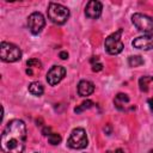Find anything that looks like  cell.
I'll list each match as a JSON object with an SVG mask.
<instances>
[{
  "label": "cell",
  "instance_id": "obj_1",
  "mask_svg": "<svg viewBox=\"0 0 153 153\" xmlns=\"http://www.w3.org/2000/svg\"><path fill=\"white\" fill-rule=\"evenodd\" d=\"M26 126L22 120L10 121L1 134V149L5 153H22L25 148Z\"/></svg>",
  "mask_w": 153,
  "mask_h": 153
},
{
  "label": "cell",
  "instance_id": "obj_2",
  "mask_svg": "<svg viewBox=\"0 0 153 153\" xmlns=\"http://www.w3.org/2000/svg\"><path fill=\"white\" fill-rule=\"evenodd\" d=\"M69 17V10L61 5V4H55L50 2L48 7V18L54 23V24H65Z\"/></svg>",
  "mask_w": 153,
  "mask_h": 153
},
{
  "label": "cell",
  "instance_id": "obj_3",
  "mask_svg": "<svg viewBox=\"0 0 153 153\" xmlns=\"http://www.w3.org/2000/svg\"><path fill=\"white\" fill-rule=\"evenodd\" d=\"M0 57L5 62H16L22 59V51L16 44H12L8 42H1Z\"/></svg>",
  "mask_w": 153,
  "mask_h": 153
},
{
  "label": "cell",
  "instance_id": "obj_4",
  "mask_svg": "<svg viewBox=\"0 0 153 153\" xmlns=\"http://www.w3.org/2000/svg\"><path fill=\"white\" fill-rule=\"evenodd\" d=\"M122 29H118L116 32L111 33L110 36H108L105 38V43H104V47H105V50L111 54V55H116V54H120L122 50H123V42H122Z\"/></svg>",
  "mask_w": 153,
  "mask_h": 153
},
{
  "label": "cell",
  "instance_id": "obj_5",
  "mask_svg": "<svg viewBox=\"0 0 153 153\" xmlns=\"http://www.w3.org/2000/svg\"><path fill=\"white\" fill-rule=\"evenodd\" d=\"M87 143H88V140L86 136V131L82 128L73 129L67 140V146L73 149H82L87 146Z\"/></svg>",
  "mask_w": 153,
  "mask_h": 153
},
{
  "label": "cell",
  "instance_id": "obj_6",
  "mask_svg": "<svg viewBox=\"0 0 153 153\" xmlns=\"http://www.w3.org/2000/svg\"><path fill=\"white\" fill-rule=\"evenodd\" d=\"M131 22L139 31L151 33L153 32V19L142 13H135L131 16Z\"/></svg>",
  "mask_w": 153,
  "mask_h": 153
},
{
  "label": "cell",
  "instance_id": "obj_7",
  "mask_svg": "<svg viewBox=\"0 0 153 153\" xmlns=\"http://www.w3.org/2000/svg\"><path fill=\"white\" fill-rule=\"evenodd\" d=\"M45 25V20H44V17L38 13V12H33L27 18V26L30 29V31L33 33V35H37L42 31V29L44 27Z\"/></svg>",
  "mask_w": 153,
  "mask_h": 153
},
{
  "label": "cell",
  "instance_id": "obj_8",
  "mask_svg": "<svg viewBox=\"0 0 153 153\" xmlns=\"http://www.w3.org/2000/svg\"><path fill=\"white\" fill-rule=\"evenodd\" d=\"M66 75V68L62 66H54L47 73V81L50 86L57 85Z\"/></svg>",
  "mask_w": 153,
  "mask_h": 153
},
{
  "label": "cell",
  "instance_id": "obj_9",
  "mask_svg": "<svg viewBox=\"0 0 153 153\" xmlns=\"http://www.w3.org/2000/svg\"><path fill=\"white\" fill-rule=\"evenodd\" d=\"M131 44H133V47L136 48V49H143V50L153 49V32L135 38V39L131 42Z\"/></svg>",
  "mask_w": 153,
  "mask_h": 153
},
{
  "label": "cell",
  "instance_id": "obj_10",
  "mask_svg": "<svg viewBox=\"0 0 153 153\" xmlns=\"http://www.w3.org/2000/svg\"><path fill=\"white\" fill-rule=\"evenodd\" d=\"M102 10H103L102 2H99L97 0H91L87 2L86 7H85V14L91 19H97L100 17Z\"/></svg>",
  "mask_w": 153,
  "mask_h": 153
},
{
  "label": "cell",
  "instance_id": "obj_11",
  "mask_svg": "<svg viewBox=\"0 0 153 153\" xmlns=\"http://www.w3.org/2000/svg\"><path fill=\"white\" fill-rule=\"evenodd\" d=\"M93 91H94V85L88 80H81L78 84V93L81 97H87L92 94Z\"/></svg>",
  "mask_w": 153,
  "mask_h": 153
},
{
  "label": "cell",
  "instance_id": "obj_12",
  "mask_svg": "<svg viewBox=\"0 0 153 153\" xmlns=\"http://www.w3.org/2000/svg\"><path fill=\"white\" fill-rule=\"evenodd\" d=\"M29 92L32 93L33 96H41L43 92H44V88H43V85L38 81H33L29 85Z\"/></svg>",
  "mask_w": 153,
  "mask_h": 153
},
{
  "label": "cell",
  "instance_id": "obj_13",
  "mask_svg": "<svg viewBox=\"0 0 153 153\" xmlns=\"http://www.w3.org/2000/svg\"><path fill=\"white\" fill-rule=\"evenodd\" d=\"M128 102H129V98H128V96L124 94V93H118V94L116 96L115 100H114L115 105H116L118 109H123L122 105H123L124 103H128Z\"/></svg>",
  "mask_w": 153,
  "mask_h": 153
},
{
  "label": "cell",
  "instance_id": "obj_14",
  "mask_svg": "<svg viewBox=\"0 0 153 153\" xmlns=\"http://www.w3.org/2000/svg\"><path fill=\"white\" fill-rule=\"evenodd\" d=\"M128 63L130 67H139L141 65H143V59L139 55H134V56H129L128 59Z\"/></svg>",
  "mask_w": 153,
  "mask_h": 153
},
{
  "label": "cell",
  "instance_id": "obj_15",
  "mask_svg": "<svg viewBox=\"0 0 153 153\" xmlns=\"http://www.w3.org/2000/svg\"><path fill=\"white\" fill-rule=\"evenodd\" d=\"M151 80H152V78H151V76H148V75L140 78V80H139L140 90H141V91H143V92H147V91H148V82H149Z\"/></svg>",
  "mask_w": 153,
  "mask_h": 153
},
{
  "label": "cell",
  "instance_id": "obj_16",
  "mask_svg": "<svg viewBox=\"0 0 153 153\" xmlns=\"http://www.w3.org/2000/svg\"><path fill=\"white\" fill-rule=\"evenodd\" d=\"M92 105H93V102H91V100H85V102H82L79 106H76V108L74 109V111H75V112H81V111H84V110H86V109L92 108Z\"/></svg>",
  "mask_w": 153,
  "mask_h": 153
},
{
  "label": "cell",
  "instance_id": "obj_17",
  "mask_svg": "<svg viewBox=\"0 0 153 153\" xmlns=\"http://www.w3.org/2000/svg\"><path fill=\"white\" fill-rule=\"evenodd\" d=\"M61 136L59 135V134H56V133H50L49 134V136H48V141L51 143V145H59L60 142H61Z\"/></svg>",
  "mask_w": 153,
  "mask_h": 153
},
{
  "label": "cell",
  "instance_id": "obj_18",
  "mask_svg": "<svg viewBox=\"0 0 153 153\" xmlns=\"http://www.w3.org/2000/svg\"><path fill=\"white\" fill-rule=\"evenodd\" d=\"M26 65H27V67H41V62L37 60V59H30V60H27V62H26Z\"/></svg>",
  "mask_w": 153,
  "mask_h": 153
},
{
  "label": "cell",
  "instance_id": "obj_19",
  "mask_svg": "<svg viewBox=\"0 0 153 153\" xmlns=\"http://www.w3.org/2000/svg\"><path fill=\"white\" fill-rule=\"evenodd\" d=\"M103 69V65L100 62H96V63H92V71L93 72H99Z\"/></svg>",
  "mask_w": 153,
  "mask_h": 153
},
{
  "label": "cell",
  "instance_id": "obj_20",
  "mask_svg": "<svg viewBox=\"0 0 153 153\" xmlns=\"http://www.w3.org/2000/svg\"><path fill=\"white\" fill-rule=\"evenodd\" d=\"M60 57H61L62 60H66V59L68 57V53H67V51H61V53H60Z\"/></svg>",
  "mask_w": 153,
  "mask_h": 153
},
{
  "label": "cell",
  "instance_id": "obj_21",
  "mask_svg": "<svg viewBox=\"0 0 153 153\" xmlns=\"http://www.w3.org/2000/svg\"><path fill=\"white\" fill-rule=\"evenodd\" d=\"M148 105H149L151 111L153 112V98H149V99H148Z\"/></svg>",
  "mask_w": 153,
  "mask_h": 153
},
{
  "label": "cell",
  "instance_id": "obj_22",
  "mask_svg": "<svg viewBox=\"0 0 153 153\" xmlns=\"http://www.w3.org/2000/svg\"><path fill=\"white\" fill-rule=\"evenodd\" d=\"M110 153H124L121 148H117V149H115V151H112V152H110Z\"/></svg>",
  "mask_w": 153,
  "mask_h": 153
},
{
  "label": "cell",
  "instance_id": "obj_23",
  "mask_svg": "<svg viewBox=\"0 0 153 153\" xmlns=\"http://www.w3.org/2000/svg\"><path fill=\"white\" fill-rule=\"evenodd\" d=\"M26 73H27V74H32V71H31V69H26Z\"/></svg>",
  "mask_w": 153,
  "mask_h": 153
},
{
  "label": "cell",
  "instance_id": "obj_24",
  "mask_svg": "<svg viewBox=\"0 0 153 153\" xmlns=\"http://www.w3.org/2000/svg\"><path fill=\"white\" fill-rule=\"evenodd\" d=\"M149 153H153V151H151V152H149Z\"/></svg>",
  "mask_w": 153,
  "mask_h": 153
},
{
  "label": "cell",
  "instance_id": "obj_25",
  "mask_svg": "<svg viewBox=\"0 0 153 153\" xmlns=\"http://www.w3.org/2000/svg\"><path fill=\"white\" fill-rule=\"evenodd\" d=\"M152 80H153V76H152Z\"/></svg>",
  "mask_w": 153,
  "mask_h": 153
}]
</instances>
